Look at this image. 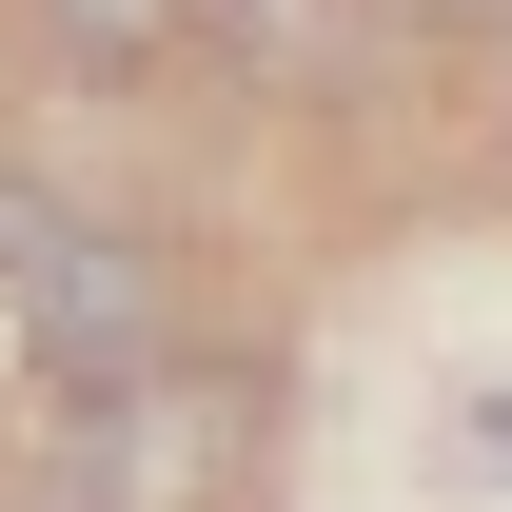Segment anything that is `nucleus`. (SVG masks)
<instances>
[{"mask_svg": "<svg viewBox=\"0 0 512 512\" xmlns=\"http://www.w3.org/2000/svg\"><path fill=\"white\" fill-rule=\"evenodd\" d=\"M197 40H217L256 99H375L394 0H197Z\"/></svg>", "mask_w": 512, "mask_h": 512, "instance_id": "nucleus-3", "label": "nucleus"}, {"mask_svg": "<svg viewBox=\"0 0 512 512\" xmlns=\"http://www.w3.org/2000/svg\"><path fill=\"white\" fill-rule=\"evenodd\" d=\"M256 453V394L217 355H158L119 394H60V512H217Z\"/></svg>", "mask_w": 512, "mask_h": 512, "instance_id": "nucleus-2", "label": "nucleus"}, {"mask_svg": "<svg viewBox=\"0 0 512 512\" xmlns=\"http://www.w3.org/2000/svg\"><path fill=\"white\" fill-rule=\"evenodd\" d=\"M473 453H493V473H512V394H473Z\"/></svg>", "mask_w": 512, "mask_h": 512, "instance_id": "nucleus-5", "label": "nucleus"}, {"mask_svg": "<svg viewBox=\"0 0 512 512\" xmlns=\"http://www.w3.org/2000/svg\"><path fill=\"white\" fill-rule=\"evenodd\" d=\"M197 40V0H40V60L60 79H158Z\"/></svg>", "mask_w": 512, "mask_h": 512, "instance_id": "nucleus-4", "label": "nucleus"}, {"mask_svg": "<svg viewBox=\"0 0 512 512\" xmlns=\"http://www.w3.org/2000/svg\"><path fill=\"white\" fill-rule=\"evenodd\" d=\"M0 375H20V296H0Z\"/></svg>", "mask_w": 512, "mask_h": 512, "instance_id": "nucleus-6", "label": "nucleus"}, {"mask_svg": "<svg viewBox=\"0 0 512 512\" xmlns=\"http://www.w3.org/2000/svg\"><path fill=\"white\" fill-rule=\"evenodd\" d=\"M0 296H20V375L40 394H119L158 355H197V276L119 217H79V197L0 178Z\"/></svg>", "mask_w": 512, "mask_h": 512, "instance_id": "nucleus-1", "label": "nucleus"}]
</instances>
